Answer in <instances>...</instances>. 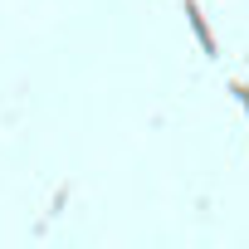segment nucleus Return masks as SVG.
<instances>
[]
</instances>
